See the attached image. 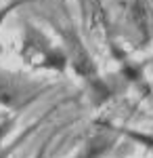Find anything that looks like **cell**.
Wrapping results in <instances>:
<instances>
[{"mask_svg": "<svg viewBox=\"0 0 153 158\" xmlns=\"http://www.w3.org/2000/svg\"><path fill=\"white\" fill-rule=\"evenodd\" d=\"M122 133L130 137V139H134L136 143H141L145 146L147 150H151L153 152V135L151 133H143V131H132V129H122Z\"/></svg>", "mask_w": 153, "mask_h": 158, "instance_id": "5b68a950", "label": "cell"}, {"mask_svg": "<svg viewBox=\"0 0 153 158\" xmlns=\"http://www.w3.org/2000/svg\"><path fill=\"white\" fill-rule=\"evenodd\" d=\"M44 152H46V146H42L40 150H38V154H36V158H44Z\"/></svg>", "mask_w": 153, "mask_h": 158, "instance_id": "30bf717a", "label": "cell"}, {"mask_svg": "<svg viewBox=\"0 0 153 158\" xmlns=\"http://www.w3.org/2000/svg\"><path fill=\"white\" fill-rule=\"evenodd\" d=\"M34 129H36V127H29V129H27V131H25L23 135H19V137H17V141H13L11 146H6V148H0V158H9V156H11L13 152H15V150H17V148L21 146L25 139H27V135L32 133Z\"/></svg>", "mask_w": 153, "mask_h": 158, "instance_id": "ba28073f", "label": "cell"}, {"mask_svg": "<svg viewBox=\"0 0 153 158\" xmlns=\"http://www.w3.org/2000/svg\"><path fill=\"white\" fill-rule=\"evenodd\" d=\"M27 2H36V0H11L6 6H2L0 9V27H2V23H4V19L11 15V11H15V9H19V6H23V4H27ZM2 42H0V55H2Z\"/></svg>", "mask_w": 153, "mask_h": 158, "instance_id": "8992f818", "label": "cell"}, {"mask_svg": "<svg viewBox=\"0 0 153 158\" xmlns=\"http://www.w3.org/2000/svg\"><path fill=\"white\" fill-rule=\"evenodd\" d=\"M23 59H27L36 68L44 70H55V72H65L67 68V53L63 47H53L38 27L25 23L23 30V49H21Z\"/></svg>", "mask_w": 153, "mask_h": 158, "instance_id": "6da1fadb", "label": "cell"}, {"mask_svg": "<svg viewBox=\"0 0 153 158\" xmlns=\"http://www.w3.org/2000/svg\"><path fill=\"white\" fill-rule=\"evenodd\" d=\"M44 86L34 85L19 74H11L0 70V106L6 110H23L27 103H32Z\"/></svg>", "mask_w": 153, "mask_h": 158, "instance_id": "7a4b0ae2", "label": "cell"}, {"mask_svg": "<svg viewBox=\"0 0 153 158\" xmlns=\"http://www.w3.org/2000/svg\"><path fill=\"white\" fill-rule=\"evenodd\" d=\"M149 32L153 34V6L149 9Z\"/></svg>", "mask_w": 153, "mask_h": 158, "instance_id": "9c48e42d", "label": "cell"}, {"mask_svg": "<svg viewBox=\"0 0 153 158\" xmlns=\"http://www.w3.org/2000/svg\"><path fill=\"white\" fill-rule=\"evenodd\" d=\"M80 2H82V4H84V0H80Z\"/></svg>", "mask_w": 153, "mask_h": 158, "instance_id": "8fae6325", "label": "cell"}, {"mask_svg": "<svg viewBox=\"0 0 153 158\" xmlns=\"http://www.w3.org/2000/svg\"><path fill=\"white\" fill-rule=\"evenodd\" d=\"M111 146H113V137H111V135H105V133L94 135L92 139L88 141L86 150H84V158H101V156H105V152Z\"/></svg>", "mask_w": 153, "mask_h": 158, "instance_id": "277c9868", "label": "cell"}, {"mask_svg": "<svg viewBox=\"0 0 153 158\" xmlns=\"http://www.w3.org/2000/svg\"><path fill=\"white\" fill-rule=\"evenodd\" d=\"M15 127V116L6 114V112H0V143L4 141V137L13 131Z\"/></svg>", "mask_w": 153, "mask_h": 158, "instance_id": "52a82bcc", "label": "cell"}, {"mask_svg": "<svg viewBox=\"0 0 153 158\" xmlns=\"http://www.w3.org/2000/svg\"><path fill=\"white\" fill-rule=\"evenodd\" d=\"M61 36L65 40V44H63V49L67 53V63H71V68L76 70L78 76H82L84 80H88V85H94V82H99L101 78H99V74H96V65H94L92 57H90V53L86 51V47L82 44V40L80 36L73 32V30H63L59 27Z\"/></svg>", "mask_w": 153, "mask_h": 158, "instance_id": "3957f363", "label": "cell"}]
</instances>
